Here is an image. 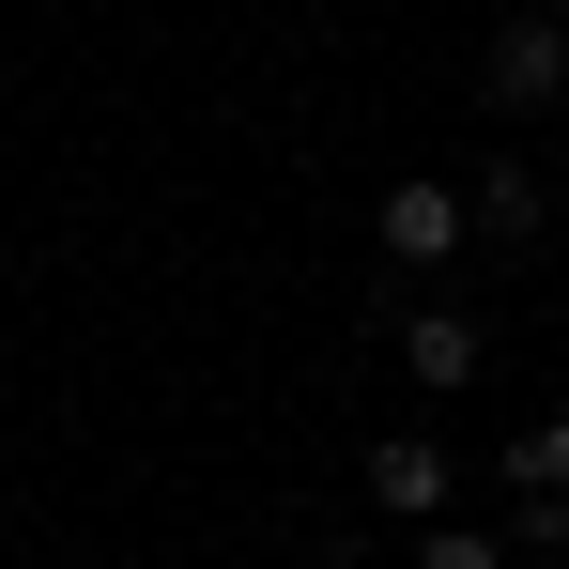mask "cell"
Returning <instances> with one entry per match:
<instances>
[{
	"label": "cell",
	"instance_id": "6",
	"mask_svg": "<svg viewBox=\"0 0 569 569\" xmlns=\"http://www.w3.org/2000/svg\"><path fill=\"white\" fill-rule=\"evenodd\" d=\"M539 477L569 492V416H539V431H508V492H539Z\"/></svg>",
	"mask_w": 569,
	"mask_h": 569
},
{
	"label": "cell",
	"instance_id": "2",
	"mask_svg": "<svg viewBox=\"0 0 569 569\" xmlns=\"http://www.w3.org/2000/svg\"><path fill=\"white\" fill-rule=\"evenodd\" d=\"M477 93H492V108H555V93H569V31H555V0H523V16L492 31Z\"/></svg>",
	"mask_w": 569,
	"mask_h": 569
},
{
	"label": "cell",
	"instance_id": "4",
	"mask_svg": "<svg viewBox=\"0 0 569 569\" xmlns=\"http://www.w3.org/2000/svg\"><path fill=\"white\" fill-rule=\"evenodd\" d=\"M447 492H462V462H447L431 431H385V447H370V508H400V523H447Z\"/></svg>",
	"mask_w": 569,
	"mask_h": 569
},
{
	"label": "cell",
	"instance_id": "3",
	"mask_svg": "<svg viewBox=\"0 0 569 569\" xmlns=\"http://www.w3.org/2000/svg\"><path fill=\"white\" fill-rule=\"evenodd\" d=\"M400 370L431 385V400H462V385L492 370V339H477V308H431V292H416V308H400Z\"/></svg>",
	"mask_w": 569,
	"mask_h": 569
},
{
	"label": "cell",
	"instance_id": "8",
	"mask_svg": "<svg viewBox=\"0 0 569 569\" xmlns=\"http://www.w3.org/2000/svg\"><path fill=\"white\" fill-rule=\"evenodd\" d=\"M523 539H539V555H569V492H555V477L523 492Z\"/></svg>",
	"mask_w": 569,
	"mask_h": 569
},
{
	"label": "cell",
	"instance_id": "1",
	"mask_svg": "<svg viewBox=\"0 0 569 569\" xmlns=\"http://www.w3.org/2000/svg\"><path fill=\"white\" fill-rule=\"evenodd\" d=\"M370 231H385V262H400V278L431 292V278H447V262H462V247H477V200H462V186H431V170H416V186H385V216H370Z\"/></svg>",
	"mask_w": 569,
	"mask_h": 569
},
{
	"label": "cell",
	"instance_id": "5",
	"mask_svg": "<svg viewBox=\"0 0 569 569\" xmlns=\"http://www.w3.org/2000/svg\"><path fill=\"white\" fill-rule=\"evenodd\" d=\"M477 247H539V170H477Z\"/></svg>",
	"mask_w": 569,
	"mask_h": 569
},
{
	"label": "cell",
	"instance_id": "7",
	"mask_svg": "<svg viewBox=\"0 0 569 569\" xmlns=\"http://www.w3.org/2000/svg\"><path fill=\"white\" fill-rule=\"evenodd\" d=\"M416 569H508V539H462V523H416Z\"/></svg>",
	"mask_w": 569,
	"mask_h": 569
}]
</instances>
